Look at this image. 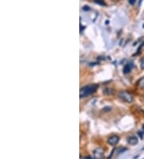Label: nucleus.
Instances as JSON below:
<instances>
[{
    "mask_svg": "<svg viewBox=\"0 0 144 159\" xmlns=\"http://www.w3.org/2000/svg\"><path fill=\"white\" fill-rule=\"evenodd\" d=\"M142 129L144 130V125H143V126H142Z\"/></svg>",
    "mask_w": 144,
    "mask_h": 159,
    "instance_id": "obj_14",
    "label": "nucleus"
},
{
    "mask_svg": "<svg viewBox=\"0 0 144 159\" xmlns=\"http://www.w3.org/2000/svg\"><path fill=\"white\" fill-rule=\"evenodd\" d=\"M113 1H117V0H113Z\"/></svg>",
    "mask_w": 144,
    "mask_h": 159,
    "instance_id": "obj_15",
    "label": "nucleus"
},
{
    "mask_svg": "<svg viewBox=\"0 0 144 159\" xmlns=\"http://www.w3.org/2000/svg\"><path fill=\"white\" fill-rule=\"evenodd\" d=\"M103 93L106 94V95H113L114 93V90L112 89H106L103 90Z\"/></svg>",
    "mask_w": 144,
    "mask_h": 159,
    "instance_id": "obj_7",
    "label": "nucleus"
},
{
    "mask_svg": "<svg viewBox=\"0 0 144 159\" xmlns=\"http://www.w3.org/2000/svg\"><path fill=\"white\" fill-rule=\"evenodd\" d=\"M140 66L142 69H144V57H142L140 60Z\"/></svg>",
    "mask_w": 144,
    "mask_h": 159,
    "instance_id": "obj_10",
    "label": "nucleus"
},
{
    "mask_svg": "<svg viewBox=\"0 0 144 159\" xmlns=\"http://www.w3.org/2000/svg\"><path fill=\"white\" fill-rule=\"evenodd\" d=\"M133 67H134L133 62H130L129 63L126 64L125 66H124V68H123V73H124V74H128V73H130V72H131V71L132 70Z\"/></svg>",
    "mask_w": 144,
    "mask_h": 159,
    "instance_id": "obj_5",
    "label": "nucleus"
},
{
    "mask_svg": "<svg viewBox=\"0 0 144 159\" xmlns=\"http://www.w3.org/2000/svg\"><path fill=\"white\" fill-rule=\"evenodd\" d=\"M138 86L139 87V88L142 90H144V77L141 78L139 82H138Z\"/></svg>",
    "mask_w": 144,
    "mask_h": 159,
    "instance_id": "obj_8",
    "label": "nucleus"
},
{
    "mask_svg": "<svg viewBox=\"0 0 144 159\" xmlns=\"http://www.w3.org/2000/svg\"><path fill=\"white\" fill-rule=\"evenodd\" d=\"M119 97L122 100L125 101L127 103H131L134 100V97L132 96V94H131L128 92L126 91H122L119 93Z\"/></svg>",
    "mask_w": 144,
    "mask_h": 159,
    "instance_id": "obj_2",
    "label": "nucleus"
},
{
    "mask_svg": "<svg viewBox=\"0 0 144 159\" xmlns=\"http://www.w3.org/2000/svg\"><path fill=\"white\" fill-rule=\"evenodd\" d=\"M98 84H90V85L84 86L80 89V91H79V97H80V98L88 97L91 95V94L95 93L96 90L98 89Z\"/></svg>",
    "mask_w": 144,
    "mask_h": 159,
    "instance_id": "obj_1",
    "label": "nucleus"
},
{
    "mask_svg": "<svg viewBox=\"0 0 144 159\" xmlns=\"http://www.w3.org/2000/svg\"><path fill=\"white\" fill-rule=\"evenodd\" d=\"M128 143L129 144H131V146H135V145H137L139 143V139H138V137H129L128 138Z\"/></svg>",
    "mask_w": 144,
    "mask_h": 159,
    "instance_id": "obj_6",
    "label": "nucleus"
},
{
    "mask_svg": "<svg viewBox=\"0 0 144 159\" xmlns=\"http://www.w3.org/2000/svg\"><path fill=\"white\" fill-rule=\"evenodd\" d=\"M104 155V149L103 148H97L93 152L94 159H102Z\"/></svg>",
    "mask_w": 144,
    "mask_h": 159,
    "instance_id": "obj_3",
    "label": "nucleus"
},
{
    "mask_svg": "<svg viewBox=\"0 0 144 159\" xmlns=\"http://www.w3.org/2000/svg\"><path fill=\"white\" fill-rule=\"evenodd\" d=\"M83 11H90V7L85 6L83 7Z\"/></svg>",
    "mask_w": 144,
    "mask_h": 159,
    "instance_id": "obj_12",
    "label": "nucleus"
},
{
    "mask_svg": "<svg viewBox=\"0 0 144 159\" xmlns=\"http://www.w3.org/2000/svg\"><path fill=\"white\" fill-rule=\"evenodd\" d=\"M143 159H144V158H143Z\"/></svg>",
    "mask_w": 144,
    "mask_h": 159,
    "instance_id": "obj_17",
    "label": "nucleus"
},
{
    "mask_svg": "<svg viewBox=\"0 0 144 159\" xmlns=\"http://www.w3.org/2000/svg\"><path fill=\"white\" fill-rule=\"evenodd\" d=\"M142 27H143V28H144V24H143V25H142Z\"/></svg>",
    "mask_w": 144,
    "mask_h": 159,
    "instance_id": "obj_16",
    "label": "nucleus"
},
{
    "mask_svg": "<svg viewBox=\"0 0 144 159\" xmlns=\"http://www.w3.org/2000/svg\"><path fill=\"white\" fill-rule=\"evenodd\" d=\"M119 141V137L116 135L110 137L107 140V143L111 145V146H115Z\"/></svg>",
    "mask_w": 144,
    "mask_h": 159,
    "instance_id": "obj_4",
    "label": "nucleus"
},
{
    "mask_svg": "<svg viewBox=\"0 0 144 159\" xmlns=\"http://www.w3.org/2000/svg\"><path fill=\"white\" fill-rule=\"evenodd\" d=\"M95 3L98 4V5H101V6H106V3L103 1V0H94Z\"/></svg>",
    "mask_w": 144,
    "mask_h": 159,
    "instance_id": "obj_9",
    "label": "nucleus"
},
{
    "mask_svg": "<svg viewBox=\"0 0 144 159\" xmlns=\"http://www.w3.org/2000/svg\"><path fill=\"white\" fill-rule=\"evenodd\" d=\"M128 2L130 4H131V5H134L135 3H136V0H128Z\"/></svg>",
    "mask_w": 144,
    "mask_h": 159,
    "instance_id": "obj_11",
    "label": "nucleus"
},
{
    "mask_svg": "<svg viewBox=\"0 0 144 159\" xmlns=\"http://www.w3.org/2000/svg\"><path fill=\"white\" fill-rule=\"evenodd\" d=\"M84 159H94V158H93V157H90V156H88V157H85Z\"/></svg>",
    "mask_w": 144,
    "mask_h": 159,
    "instance_id": "obj_13",
    "label": "nucleus"
}]
</instances>
